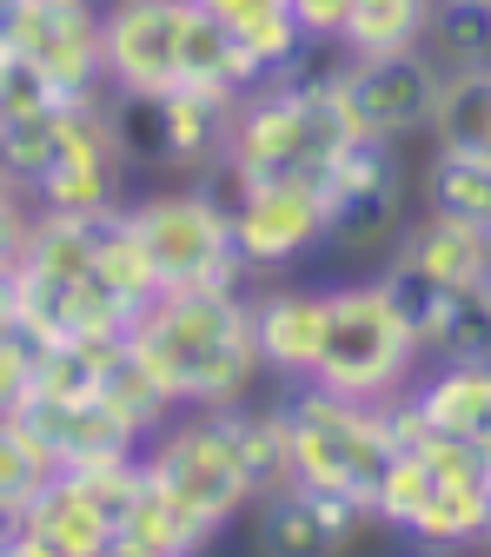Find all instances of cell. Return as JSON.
Returning a JSON list of instances; mask_svg holds the SVG:
<instances>
[{"mask_svg":"<svg viewBox=\"0 0 491 557\" xmlns=\"http://www.w3.org/2000/svg\"><path fill=\"white\" fill-rule=\"evenodd\" d=\"M133 352L154 366L180 411H220L253 398L259 385V345H253V299L213 286H173L133 319Z\"/></svg>","mask_w":491,"mask_h":557,"instance_id":"obj_1","label":"cell"},{"mask_svg":"<svg viewBox=\"0 0 491 557\" xmlns=\"http://www.w3.org/2000/svg\"><path fill=\"white\" fill-rule=\"evenodd\" d=\"M345 139H359L353 120H345L332 74H286L259 81L253 94H240L233 107V133H226V173L233 180H279V173H306L326 166Z\"/></svg>","mask_w":491,"mask_h":557,"instance_id":"obj_2","label":"cell"},{"mask_svg":"<svg viewBox=\"0 0 491 557\" xmlns=\"http://www.w3.org/2000/svg\"><path fill=\"white\" fill-rule=\"evenodd\" d=\"M286 418V445H293V484L339 498H372V484L392 458V438L379 425L372 398H345L319 379H286V392L272 398Z\"/></svg>","mask_w":491,"mask_h":557,"instance_id":"obj_3","label":"cell"},{"mask_svg":"<svg viewBox=\"0 0 491 557\" xmlns=\"http://www.w3.org/2000/svg\"><path fill=\"white\" fill-rule=\"evenodd\" d=\"M418 338L412 325L385 306L379 278H353V286H326V338H319V385L345 398H385L418 379Z\"/></svg>","mask_w":491,"mask_h":557,"instance_id":"obj_4","label":"cell"},{"mask_svg":"<svg viewBox=\"0 0 491 557\" xmlns=\"http://www.w3.org/2000/svg\"><path fill=\"white\" fill-rule=\"evenodd\" d=\"M126 220L139 233V246L154 252L160 286H213V293H246V259L233 246V213L213 186H173V193H147L126 206Z\"/></svg>","mask_w":491,"mask_h":557,"instance_id":"obj_5","label":"cell"},{"mask_svg":"<svg viewBox=\"0 0 491 557\" xmlns=\"http://www.w3.org/2000/svg\"><path fill=\"white\" fill-rule=\"evenodd\" d=\"M147 465V484L167 492L206 537L226 531L246 505H253V484H246V465L226 438V425L213 411H173L167 425L154 432V451H139Z\"/></svg>","mask_w":491,"mask_h":557,"instance_id":"obj_6","label":"cell"},{"mask_svg":"<svg viewBox=\"0 0 491 557\" xmlns=\"http://www.w3.org/2000/svg\"><path fill=\"white\" fill-rule=\"evenodd\" d=\"M213 186V180H206ZM226 213H233V246L253 272H272V265H293L306 259L312 246H326L332 233V199H326V166H306V173H279V180H233L220 166V186Z\"/></svg>","mask_w":491,"mask_h":557,"instance_id":"obj_7","label":"cell"},{"mask_svg":"<svg viewBox=\"0 0 491 557\" xmlns=\"http://www.w3.org/2000/svg\"><path fill=\"white\" fill-rule=\"evenodd\" d=\"M120 173H126V153H120V126H113L107 94L60 100V113H53V160L34 180V206L94 220V213H107V206H120Z\"/></svg>","mask_w":491,"mask_h":557,"instance_id":"obj_8","label":"cell"},{"mask_svg":"<svg viewBox=\"0 0 491 557\" xmlns=\"http://www.w3.org/2000/svg\"><path fill=\"white\" fill-rule=\"evenodd\" d=\"M0 40L47 66L60 100L107 94V27L100 0H0Z\"/></svg>","mask_w":491,"mask_h":557,"instance_id":"obj_9","label":"cell"},{"mask_svg":"<svg viewBox=\"0 0 491 557\" xmlns=\"http://www.w3.org/2000/svg\"><path fill=\"white\" fill-rule=\"evenodd\" d=\"M332 94L345 107L359 139H385V147H405L432 126V94H439V60L426 47L412 53H372L353 60L345 53L332 66Z\"/></svg>","mask_w":491,"mask_h":557,"instance_id":"obj_10","label":"cell"},{"mask_svg":"<svg viewBox=\"0 0 491 557\" xmlns=\"http://www.w3.org/2000/svg\"><path fill=\"white\" fill-rule=\"evenodd\" d=\"M326 199H332L326 246L372 252L398 226V199H405L398 147H385V139H345V147L326 160Z\"/></svg>","mask_w":491,"mask_h":557,"instance_id":"obj_11","label":"cell"},{"mask_svg":"<svg viewBox=\"0 0 491 557\" xmlns=\"http://www.w3.org/2000/svg\"><path fill=\"white\" fill-rule=\"evenodd\" d=\"M193 0H107V87L113 94H173L180 87V40Z\"/></svg>","mask_w":491,"mask_h":557,"instance_id":"obj_12","label":"cell"},{"mask_svg":"<svg viewBox=\"0 0 491 557\" xmlns=\"http://www.w3.org/2000/svg\"><path fill=\"white\" fill-rule=\"evenodd\" d=\"M14 418L34 432V445L53 458V471H81V465H100V458H133L139 445H147L100 392H94V398H53V392H34Z\"/></svg>","mask_w":491,"mask_h":557,"instance_id":"obj_13","label":"cell"},{"mask_svg":"<svg viewBox=\"0 0 491 557\" xmlns=\"http://www.w3.org/2000/svg\"><path fill=\"white\" fill-rule=\"evenodd\" d=\"M372 524V511L359 498L339 492H312V484H279V492L259 498L253 537L272 557H319V550H345L359 544V531Z\"/></svg>","mask_w":491,"mask_h":557,"instance_id":"obj_14","label":"cell"},{"mask_svg":"<svg viewBox=\"0 0 491 557\" xmlns=\"http://www.w3.org/2000/svg\"><path fill=\"white\" fill-rule=\"evenodd\" d=\"M319 338H326V286H272L266 299H253V345L279 385L319 372Z\"/></svg>","mask_w":491,"mask_h":557,"instance_id":"obj_15","label":"cell"},{"mask_svg":"<svg viewBox=\"0 0 491 557\" xmlns=\"http://www.w3.org/2000/svg\"><path fill=\"white\" fill-rule=\"evenodd\" d=\"M113 524L81 498V484L53 471L40 492L21 505V557H107Z\"/></svg>","mask_w":491,"mask_h":557,"instance_id":"obj_16","label":"cell"},{"mask_svg":"<svg viewBox=\"0 0 491 557\" xmlns=\"http://www.w3.org/2000/svg\"><path fill=\"white\" fill-rule=\"evenodd\" d=\"M233 107H240V100L199 94V87L160 94V166H180V173H220V160H226V133H233Z\"/></svg>","mask_w":491,"mask_h":557,"instance_id":"obj_17","label":"cell"},{"mask_svg":"<svg viewBox=\"0 0 491 557\" xmlns=\"http://www.w3.org/2000/svg\"><path fill=\"white\" fill-rule=\"evenodd\" d=\"M259 81H266V74H259V60L233 40V27H226L220 14L193 8V14H186V40H180V87L240 100V94H253Z\"/></svg>","mask_w":491,"mask_h":557,"instance_id":"obj_18","label":"cell"},{"mask_svg":"<svg viewBox=\"0 0 491 557\" xmlns=\"http://www.w3.org/2000/svg\"><path fill=\"white\" fill-rule=\"evenodd\" d=\"M426 139H432L439 153L491 160V66H439V94H432Z\"/></svg>","mask_w":491,"mask_h":557,"instance_id":"obj_19","label":"cell"},{"mask_svg":"<svg viewBox=\"0 0 491 557\" xmlns=\"http://www.w3.org/2000/svg\"><path fill=\"white\" fill-rule=\"evenodd\" d=\"M405 537L432 544V550H458V544L491 537V471L432 478V492H426V505H418V518H412Z\"/></svg>","mask_w":491,"mask_h":557,"instance_id":"obj_20","label":"cell"},{"mask_svg":"<svg viewBox=\"0 0 491 557\" xmlns=\"http://www.w3.org/2000/svg\"><path fill=\"white\" fill-rule=\"evenodd\" d=\"M94 278H100L120 306H133V319H139V306H154V299L167 293L154 252L139 246V233H133V220H126V206H107L100 226H94Z\"/></svg>","mask_w":491,"mask_h":557,"instance_id":"obj_21","label":"cell"},{"mask_svg":"<svg viewBox=\"0 0 491 557\" xmlns=\"http://www.w3.org/2000/svg\"><path fill=\"white\" fill-rule=\"evenodd\" d=\"M484 239L491 226H471V220H452V213H418L392 252H405L412 265H426L439 286H471L478 265H484Z\"/></svg>","mask_w":491,"mask_h":557,"instance_id":"obj_22","label":"cell"},{"mask_svg":"<svg viewBox=\"0 0 491 557\" xmlns=\"http://www.w3.org/2000/svg\"><path fill=\"white\" fill-rule=\"evenodd\" d=\"M213 418L226 425V438H233V451H240V465H246L253 498L279 492V484H293V445H286V418H279V405L240 398V405H220Z\"/></svg>","mask_w":491,"mask_h":557,"instance_id":"obj_23","label":"cell"},{"mask_svg":"<svg viewBox=\"0 0 491 557\" xmlns=\"http://www.w3.org/2000/svg\"><path fill=\"white\" fill-rule=\"evenodd\" d=\"M94 226L100 213H53V206H34V226H27V246H21V272L27 278H53V286H81L94 272Z\"/></svg>","mask_w":491,"mask_h":557,"instance_id":"obj_24","label":"cell"},{"mask_svg":"<svg viewBox=\"0 0 491 557\" xmlns=\"http://www.w3.org/2000/svg\"><path fill=\"white\" fill-rule=\"evenodd\" d=\"M418 405H426V425L452 432V438H484L491 432V359L471 366H439L426 385H418Z\"/></svg>","mask_w":491,"mask_h":557,"instance_id":"obj_25","label":"cell"},{"mask_svg":"<svg viewBox=\"0 0 491 557\" xmlns=\"http://www.w3.org/2000/svg\"><path fill=\"white\" fill-rule=\"evenodd\" d=\"M206 544V531L167 498V492H139L133 498V511L113 524V557H186V550H199Z\"/></svg>","mask_w":491,"mask_h":557,"instance_id":"obj_26","label":"cell"},{"mask_svg":"<svg viewBox=\"0 0 491 557\" xmlns=\"http://www.w3.org/2000/svg\"><path fill=\"white\" fill-rule=\"evenodd\" d=\"M426 21H432V0H353L339 53H353V60L412 53V47H426Z\"/></svg>","mask_w":491,"mask_h":557,"instance_id":"obj_27","label":"cell"},{"mask_svg":"<svg viewBox=\"0 0 491 557\" xmlns=\"http://www.w3.org/2000/svg\"><path fill=\"white\" fill-rule=\"evenodd\" d=\"M100 398L126 418L139 438H154L167 418L180 411V405L167 398V385L154 379V366L133 352V338H120V345H113V359H107V372H100Z\"/></svg>","mask_w":491,"mask_h":557,"instance_id":"obj_28","label":"cell"},{"mask_svg":"<svg viewBox=\"0 0 491 557\" xmlns=\"http://www.w3.org/2000/svg\"><path fill=\"white\" fill-rule=\"evenodd\" d=\"M426 213H452L471 226H491V160L471 153H439L426 166Z\"/></svg>","mask_w":491,"mask_h":557,"instance_id":"obj_29","label":"cell"},{"mask_svg":"<svg viewBox=\"0 0 491 557\" xmlns=\"http://www.w3.org/2000/svg\"><path fill=\"white\" fill-rule=\"evenodd\" d=\"M426 359L432 366H471L491 359V306L478 299V286H452L439 325L426 332Z\"/></svg>","mask_w":491,"mask_h":557,"instance_id":"obj_30","label":"cell"},{"mask_svg":"<svg viewBox=\"0 0 491 557\" xmlns=\"http://www.w3.org/2000/svg\"><path fill=\"white\" fill-rule=\"evenodd\" d=\"M426 53L439 66H491V8L484 0H432Z\"/></svg>","mask_w":491,"mask_h":557,"instance_id":"obj_31","label":"cell"},{"mask_svg":"<svg viewBox=\"0 0 491 557\" xmlns=\"http://www.w3.org/2000/svg\"><path fill=\"white\" fill-rule=\"evenodd\" d=\"M379 293H385V306L412 325L418 352H426V332L439 325V312H445V293H452V286H439V278H432L426 265H412L405 252H392V259L379 265Z\"/></svg>","mask_w":491,"mask_h":557,"instance_id":"obj_32","label":"cell"},{"mask_svg":"<svg viewBox=\"0 0 491 557\" xmlns=\"http://www.w3.org/2000/svg\"><path fill=\"white\" fill-rule=\"evenodd\" d=\"M47 478H53V458L34 445V432H27L21 418L8 411V418H0V505L21 511V505L40 492Z\"/></svg>","mask_w":491,"mask_h":557,"instance_id":"obj_33","label":"cell"},{"mask_svg":"<svg viewBox=\"0 0 491 557\" xmlns=\"http://www.w3.org/2000/svg\"><path fill=\"white\" fill-rule=\"evenodd\" d=\"M426 492H432L426 465H418L412 451H392L385 471H379V484H372V498H366V511H372V524H385V531H412Z\"/></svg>","mask_w":491,"mask_h":557,"instance_id":"obj_34","label":"cell"},{"mask_svg":"<svg viewBox=\"0 0 491 557\" xmlns=\"http://www.w3.org/2000/svg\"><path fill=\"white\" fill-rule=\"evenodd\" d=\"M53 113H0V173H14L27 193L53 160Z\"/></svg>","mask_w":491,"mask_h":557,"instance_id":"obj_35","label":"cell"},{"mask_svg":"<svg viewBox=\"0 0 491 557\" xmlns=\"http://www.w3.org/2000/svg\"><path fill=\"white\" fill-rule=\"evenodd\" d=\"M81 484V498L107 518V524H120L126 511H133V498L147 492V465H139V451L133 458H100V465H81V471H66Z\"/></svg>","mask_w":491,"mask_h":557,"instance_id":"obj_36","label":"cell"},{"mask_svg":"<svg viewBox=\"0 0 491 557\" xmlns=\"http://www.w3.org/2000/svg\"><path fill=\"white\" fill-rule=\"evenodd\" d=\"M60 107V87L47 66H34L27 53H8L0 66V113H53Z\"/></svg>","mask_w":491,"mask_h":557,"instance_id":"obj_37","label":"cell"},{"mask_svg":"<svg viewBox=\"0 0 491 557\" xmlns=\"http://www.w3.org/2000/svg\"><path fill=\"white\" fill-rule=\"evenodd\" d=\"M34 398V338L27 332H0V418L21 411Z\"/></svg>","mask_w":491,"mask_h":557,"instance_id":"obj_38","label":"cell"},{"mask_svg":"<svg viewBox=\"0 0 491 557\" xmlns=\"http://www.w3.org/2000/svg\"><path fill=\"white\" fill-rule=\"evenodd\" d=\"M286 8H293L306 47H339L345 21H353V0H286Z\"/></svg>","mask_w":491,"mask_h":557,"instance_id":"obj_39","label":"cell"},{"mask_svg":"<svg viewBox=\"0 0 491 557\" xmlns=\"http://www.w3.org/2000/svg\"><path fill=\"white\" fill-rule=\"evenodd\" d=\"M0 332H21V265H0Z\"/></svg>","mask_w":491,"mask_h":557,"instance_id":"obj_40","label":"cell"},{"mask_svg":"<svg viewBox=\"0 0 491 557\" xmlns=\"http://www.w3.org/2000/svg\"><path fill=\"white\" fill-rule=\"evenodd\" d=\"M193 8L220 14V21H240V14H253V8H272V0H193Z\"/></svg>","mask_w":491,"mask_h":557,"instance_id":"obj_41","label":"cell"},{"mask_svg":"<svg viewBox=\"0 0 491 557\" xmlns=\"http://www.w3.org/2000/svg\"><path fill=\"white\" fill-rule=\"evenodd\" d=\"M0 557H21V511L0 505Z\"/></svg>","mask_w":491,"mask_h":557,"instance_id":"obj_42","label":"cell"},{"mask_svg":"<svg viewBox=\"0 0 491 557\" xmlns=\"http://www.w3.org/2000/svg\"><path fill=\"white\" fill-rule=\"evenodd\" d=\"M471 286H478V299L491 306V239H484V265H478V278H471Z\"/></svg>","mask_w":491,"mask_h":557,"instance_id":"obj_43","label":"cell"},{"mask_svg":"<svg viewBox=\"0 0 491 557\" xmlns=\"http://www.w3.org/2000/svg\"><path fill=\"white\" fill-rule=\"evenodd\" d=\"M478 458H484V471H491V432H484V438H478Z\"/></svg>","mask_w":491,"mask_h":557,"instance_id":"obj_44","label":"cell"},{"mask_svg":"<svg viewBox=\"0 0 491 557\" xmlns=\"http://www.w3.org/2000/svg\"><path fill=\"white\" fill-rule=\"evenodd\" d=\"M0 66H8V40H0Z\"/></svg>","mask_w":491,"mask_h":557,"instance_id":"obj_45","label":"cell"},{"mask_svg":"<svg viewBox=\"0 0 491 557\" xmlns=\"http://www.w3.org/2000/svg\"><path fill=\"white\" fill-rule=\"evenodd\" d=\"M484 8H491V0H484Z\"/></svg>","mask_w":491,"mask_h":557,"instance_id":"obj_46","label":"cell"}]
</instances>
